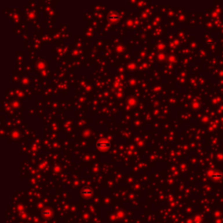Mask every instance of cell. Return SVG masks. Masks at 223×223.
Segmentation results:
<instances>
[{
  "mask_svg": "<svg viewBox=\"0 0 223 223\" xmlns=\"http://www.w3.org/2000/svg\"><path fill=\"white\" fill-rule=\"evenodd\" d=\"M210 176L213 179V180H220L222 178V174L219 172H213Z\"/></svg>",
  "mask_w": 223,
  "mask_h": 223,
  "instance_id": "6da1fadb",
  "label": "cell"
}]
</instances>
